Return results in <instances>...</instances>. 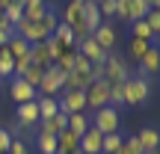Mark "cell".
<instances>
[{
    "label": "cell",
    "instance_id": "cell-28",
    "mask_svg": "<svg viewBox=\"0 0 160 154\" xmlns=\"http://www.w3.org/2000/svg\"><path fill=\"white\" fill-rule=\"evenodd\" d=\"M3 77H15V59L9 57L6 47H0V80Z\"/></svg>",
    "mask_w": 160,
    "mask_h": 154
},
{
    "label": "cell",
    "instance_id": "cell-41",
    "mask_svg": "<svg viewBox=\"0 0 160 154\" xmlns=\"http://www.w3.org/2000/svg\"><path fill=\"white\" fill-rule=\"evenodd\" d=\"M0 27H6V18H3V12H0Z\"/></svg>",
    "mask_w": 160,
    "mask_h": 154
},
{
    "label": "cell",
    "instance_id": "cell-9",
    "mask_svg": "<svg viewBox=\"0 0 160 154\" xmlns=\"http://www.w3.org/2000/svg\"><path fill=\"white\" fill-rule=\"evenodd\" d=\"M9 95H12V101H15V107H18V104H30V101H36V98H39V92H36L24 77H12Z\"/></svg>",
    "mask_w": 160,
    "mask_h": 154
},
{
    "label": "cell",
    "instance_id": "cell-42",
    "mask_svg": "<svg viewBox=\"0 0 160 154\" xmlns=\"http://www.w3.org/2000/svg\"><path fill=\"white\" fill-rule=\"evenodd\" d=\"M74 3H80V6H86V3H89V0H74Z\"/></svg>",
    "mask_w": 160,
    "mask_h": 154
},
{
    "label": "cell",
    "instance_id": "cell-4",
    "mask_svg": "<svg viewBox=\"0 0 160 154\" xmlns=\"http://www.w3.org/2000/svg\"><path fill=\"white\" fill-rule=\"evenodd\" d=\"M89 125L95 127V131H101L104 137L107 133H119L122 131V116H119V110L116 107H101V110H92V119H89Z\"/></svg>",
    "mask_w": 160,
    "mask_h": 154
},
{
    "label": "cell",
    "instance_id": "cell-44",
    "mask_svg": "<svg viewBox=\"0 0 160 154\" xmlns=\"http://www.w3.org/2000/svg\"><path fill=\"white\" fill-rule=\"evenodd\" d=\"M45 3H51V0H45Z\"/></svg>",
    "mask_w": 160,
    "mask_h": 154
},
{
    "label": "cell",
    "instance_id": "cell-2",
    "mask_svg": "<svg viewBox=\"0 0 160 154\" xmlns=\"http://www.w3.org/2000/svg\"><path fill=\"white\" fill-rule=\"evenodd\" d=\"M122 95H125V107H142L151 98V83L139 74H131L122 83Z\"/></svg>",
    "mask_w": 160,
    "mask_h": 154
},
{
    "label": "cell",
    "instance_id": "cell-15",
    "mask_svg": "<svg viewBox=\"0 0 160 154\" xmlns=\"http://www.w3.org/2000/svg\"><path fill=\"white\" fill-rule=\"evenodd\" d=\"M36 127H39L42 133H48V137H59V133L68 127V116H65V113H57V116H51V119L39 122Z\"/></svg>",
    "mask_w": 160,
    "mask_h": 154
},
{
    "label": "cell",
    "instance_id": "cell-39",
    "mask_svg": "<svg viewBox=\"0 0 160 154\" xmlns=\"http://www.w3.org/2000/svg\"><path fill=\"white\" fill-rule=\"evenodd\" d=\"M15 36V27L12 24H6V27H0V47H6L9 45V39Z\"/></svg>",
    "mask_w": 160,
    "mask_h": 154
},
{
    "label": "cell",
    "instance_id": "cell-43",
    "mask_svg": "<svg viewBox=\"0 0 160 154\" xmlns=\"http://www.w3.org/2000/svg\"><path fill=\"white\" fill-rule=\"evenodd\" d=\"M89 3H95V6H98V3H101V0H89Z\"/></svg>",
    "mask_w": 160,
    "mask_h": 154
},
{
    "label": "cell",
    "instance_id": "cell-18",
    "mask_svg": "<svg viewBox=\"0 0 160 154\" xmlns=\"http://www.w3.org/2000/svg\"><path fill=\"white\" fill-rule=\"evenodd\" d=\"M57 151L59 154H77L80 151V137H74L71 131H62L57 137Z\"/></svg>",
    "mask_w": 160,
    "mask_h": 154
},
{
    "label": "cell",
    "instance_id": "cell-7",
    "mask_svg": "<svg viewBox=\"0 0 160 154\" xmlns=\"http://www.w3.org/2000/svg\"><path fill=\"white\" fill-rule=\"evenodd\" d=\"M57 101H59V113H65V116L86 113V95H83V92H71V89H62V95H59Z\"/></svg>",
    "mask_w": 160,
    "mask_h": 154
},
{
    "label": "cell",
    "instance_id": "cell-20",
    "mask_svg": "<svg viewBox=\"0 0 160 154\" xmlns=\"http://www.w3.org/2000/svg\"><path fill=\"white\" fill-rule=\"evenodd\" d=\"M101 24H104V18H101V12H98V6H95V3H86V6H83V27L89 30V36L95 33Z\"/></svg>",
    "mask_w": 160,
    "mask_h": 154
},
{
    "label": "cell",
    "instance_id": "cell-26",
    "mask_svg": "<svg viewBox=\"0 0 160 154\" xmlns=\"http://www.w3.org/2000/svg\"><path fill=\"white\" fill-rule=\"evenodd\" d=\"M122 142H125V133H107L104 137V142H101V154H119L122 148Z\"/></svg>",
    "mask_w": 160,
    "mask_h": 154
},
{
    "label": "cell",
    "instance_id": "cell-34",
    "mask_svg": "<svg viewBox=\"0 0 160 154\" xmlns=\"http://www.w3.org/2000/svg\"><path fill=\"white\" fill-rule=\"evenodd\" d=\"M142 21L148 24V30H151L154 36H160V9H148V15H145Z\"/></svg>",
    "mask_w": 160,
    "mask_h": 154
},
{
    "label": "cell",
    "instance_id": "cell-37",
    "mask_svg": "<svg viewBox=\"0 0 160 154\" xmlns=\"http://www.w3.org/2000/svg\"><path fill=\"white\" fill-rule=\"evenodd\" d=\"M6 154H30V145L27 142H24V139H12V145H9V151H6Z\"/></svg>",
    "mask_w": 160,
    "mask_h": 154
},
{
    "label": "cell",
    "instance_id": "cell-11",
    "mask_svg": "<svg viewBox=\"0 0 160 154\" xmlns=\"http://www.w3.org/2000/svg\"><path fill=\"white\" fill-rule=\"evenodd\" d=\"M133 137H137V142H139V148H142V154H151V151L160 148V131H157L154 125L139 127V133H133Z\"/></svg>",
    "mask_w": 160,
    "mask_h": 154
},
{
    "label": "cell",
    "instance_id": "cell-16",
    "mask_svg": "<svg viewBox=\"0 0 160 154\" xmlns=\"http://www.w3.org/2000/svg\"><path fill=\"white\" fill-rule=\"evenodd\" d=\"M30 62L39 65V68H51V65H53V57H51V47H48V42L30 45Z\"/></svg>",
    "mask_w": 160,
    "mask_h": 154
},
{
    "label": "cell",
    "instance_id": "cell-22",
    "mask_svg": "<svg viewBox=\"0 0 160 154\" xmlns=\"http://www.w3.org/2000/svg\"><path fill=\"white\" fill-rule=\"evenodd\" d=\"M6 51H9L12 59H30V45L21 39V36H12L9 45H6Z\"/></svg>",
    "mask_w": 160,
    "mask_h": 154
},
{
    "label": "cell",
    "instance_id": "cell-1",
    "mask_svg": "<svg viewBox=\"0 0 160 154\" xmlns=\"http://www.w3.org/2000/svg\"><path fill=\"white\" fill-rule=\"evenodd\" d=\"M59 18H57V9L53 6H48V12L39 18V21H18L15 24V36H21L27 45H39V42H48L53 36V30H57Z\"/></svg>",
    "mask_w": 160,
    "mask_h": 154
},
{
    "label": "cell",
    "instance_id": "cell-8",
    "mask_svg": "<svg viewBox=\"0 0 160 154\" xmlns=\"http://www.w3.org/2000/svg\"><path fill=\"white\" fill-rule=\"evenodd\" d=\"M92 39H95V45L101 47V51L113 53V51H116V45H119V30H116L110 21H104L101 27H98L95 33H92Z\"/></svg>",
    "mask_w": 160,
    "mask_h": 154
},
{
    "label": "cell",
    "instance_id": "cell-38",
    "mask_svg": "<svg viewBox=\"0 0 160 154\" xmlns=\"http://www.w3.org/2000/svg\"><path fill=\"white\" fill-rule=\"evenodd\" d=\"M12 131H6V127H0V154H6L9 151V145H12Z\"/></svg>",
    "mask_w": 160,
    "mask_h": 154
},
{
    "label": "cell",
    "instance_id": "cell-36",
    "mask_svg": "<svg viewBox=\"0 0 160 154\" xmlns=\"http://www.w3.org/2000/svg\"><path fill=\"white\" fill-rule=\"evenodd\" d=\"M98 12H101L104 21L113 18V15H116V0H101V3H98Z\"/></svg>",
    "mask_w": 160,
    "mask_h": 154
},
{
    "label": "cell",
    "instance_id": "cell-35",
    "mask_svg": "<svg viewBox=\"0 0 160 154\" xmlns=\"http://www.w3.org/2000/svg\"><path fill=\"white\" fill-rule=\"evenodd\" d=\"M110 107H125V95H122V86H110Z\"/></svg>",
    "mask_w": 160,
    "mask_h": 154
},
{
    "label": "cell",
    "instance_id": "cell-13",
    "mask_svg": "<svg viewBox=\"0 0 160 154\" xmlns=\"http://www.w3.org/2000/svg\"><path fill=\"white\" fill-rule=\"evenodd\" d=\"M15 122L21 127H36V125H39V107H36V101L18 104V107H15Z\"/></svg>",
    "mask_w": 160,
    "mask_h": 154
},
{
    "label": "cell",
    "instance_id": "cell-19",
    "mask_svg": "<svg viewBox=\"0 0 160 154\" xmlns=\"http://www.w3.org/2000/svg\"><path fill=\"white\" fill-rule=\"evenodd\" d=\"M148 42H142V39H131V42H128V53H125V59H128V65H137L139 62V59H142L145 57V53H148Z\"/></svg>",
    "mask_w": 160,
    "mask_h": 154
},
{
    "label": "cell",
    "instance_id": "cell-23",
    "mask_svg": "<svg viewBox=\"0 0 160 154\" xmlns=\"http://www.w3.org/2000/svg\"><path fill=\"white\" fill-rule=\"evenodd\" d=\"M131 39H142V42H148V45H154L160 36H154V33H151L145 21H131Z\"/></svg>",
    "mask_w": 160,
    "mask_h": 154
},
{
    "label": "cell",
    "instance_id": "cell-12",
    "mask_svg": "<svg viewBox=\"0 0 160 154\" xmlns=\"http://www.w3.org/2000/svg\"><path fill=\"white\" fill-rule=\"evenodd\" d=\"M77 51L89 59V65H104V62H107V51H101V47L95 45L92 36H89V39H83V42H77Z\"/></svg>",
    "mask_w": 160,
    "mask_h": 154
},
{
    "label": "cell",
    "instance_id": "cell-27",
    "mask_svg": "<svg viewBox=\"0 0 160 154\" xmlns=\"http://www.w3.org/2000/svg\"><path fill=\"white\" fill-rule=\"evenodd\" d=\"M53 39H57L62 47H77V42H74V33H71V27H65L62 21H59V24H57V30H53Z\"/></svg>",
    "mask_w": 160,
    "mask_h": 154
},
{
    "label": "cell",
    "instance_id": "cell-6",
    "mask_svg": "<svg viewBox=\"0 0 160 154\" xmlns=\"http://www.w3.org/2000/svg\"><path fill=\"white\" fill-rule=\"evenodd\" d=\"M83 95H86V110H101L110 104V83L95 80V83H89V89Z\"/></svg>",
    "mask_w": 160,
    "mask_h": 154
},
{
    "label": "cell",
    "instance_id": "cell-31",
    "mask_svg": "<svg viewBox=\"0 0 160 154\" xmlns=\"http://www.w3.org/2000/svg\"><path fill=\"white\" fill-rule=\"evenodd\" d=\"M148 15V3L145 0H131V21H142Z\"/></svg>",
    "mask_w": 160,
    "mask_h": 154
},
{
    "label": "cell",
    "instance_id": "cell-30",
    "mask_svg": "<svg viewBox=\"0 0 160 154\" xmlns=\"http://www.w3.org/2000/svg\"><path fill=\"white\" fill-rule=\"evenodd\" d=\"M122 24H131V0H116V15Z\"/></svg>",
    "mask_w": 160,
    "mask_h": 154
},
{
    "label": "cell",
    "instance_id": "cell-17",
    "mask_svg": "<svg viewBox=\"0 0 160 154\" xmlns=\"http://www.w3.org/2000/svg\"><path fill=\"white\" fill-rule=\"evenodd\" d=\"M59 21H62L65 27H71V30H74V27H83V6L71 0V3L62 9V18H59Z\"/></svg>",
    "mask_w": 160,
    "mask_h": 154
},
{
    "label": "cell",
    "instance_id": "cell-5",
    "mask_svg": "<svg viewBox=\"0 0 160 154\" xmlns=\"http://www.w3.org/2000/svg\"><path fill=\"white\" fill-rule=\"evenodd\" d=\"M65 89V74L57 68V65H51V68H45V74H42V83H39V95L45 98H59Z\"/></svg>",
    "mask_w": 160,
    "mask_h": 154
},
{
    "label": "cell",
    "instance_id": "cell-29",
    "mask_svg": "<svg viewBox=\"0 0 160 154\" xmlns=\"http://www.w3.org/2000/svg\"><path fill=\"white\" fill-rule=\"evenodd\" d=\"M3 18H6V24H12V27H15V24L24 18V12H21V3L15 0L12 6H6V9H3Z\"/></svg>",
    "mask_w": 160,
    "mask_h": 154
},
{
    "label": "cell",
    "instance_id": "cell-24",
    "mask_svg": "<svg viewBox=\"0 0 160 154\" xmlns=\"http://www.w3.org/2000/svg\"><path fill=\"white\" fill-rule=\"evenodd\" d=\"M65 131H71L74 137H83L86 131H89V119H86V113H74V116H68V127Z\"/></svg>",
    "mask_w": 160,
    "mask_h": 154
},
{
    "label": "cell",
    "instance_id": "cell-21",
    "mask_svg": "<svg viewBox=\"0 0 160 154\" xmlns=\"http://www.w3.org/2000/svg\"><path fill=\"white\" fill-rule=\"evenodd\" d=\"M36 107H39V122H45V119H51V116L59 113V101H57V98L39 95V98H36Z\"/></svg>",
    "mask_w": 160,
    "mask_h": 154
},
{
    "label": "cell",
    "instance_id": "cell-14",
    "mask_svg": "<svg viewBox=\"0 0 160 154\" xmlns=\"http://www.w3.org/2000/svg\"><path fill=\"white\" fill-rule=\"evenodd\" d=\"M101 142H104V133L89 125V131L80 137V154H101Z\"/></svg>",
    "mask_w": 160,
    "mask_h": 154
},
{
    "label": "cell",
    "instance_id": "cell-3",
    "mask_svg": "<svg viewBox=\"0 0 160 154\" xmlns=\"http://www.w3.org/2000/svg\"><path fill=\"white\" fill-rule=\"evenodd\" d=\"M131 77V65H128L125 53H107V62H104V83L110 86H122Z\"/></svg>",
    "mask_w": 160,
    "mask_h": 154
},
{
    "label": "cell",
    "instance_id": "cell-10",
    "mask_svg": "<svg viewBox=\"0 0 160 154\" xmlns=\"http://www.w3.org/2000/svg\"><path fill=\"white\" fill-rule=\"evenodd\" d=\"M137 65H139L137 74H139V77H145V80L154 77V74H160V47H157V45H151V47H148V53H145V57L139 59Z\"/></svg>",
    "mask_w": 160,
    "mask_h": 154
},
{
    "label": "cell",
    "instance_id": "cell-40",
    "mask_svg": "<svg viewBox=\"0 0 160 154\" xmlns=\"http://www.w3.org/2000/svg\"><path fill=\"white\" fill-rule=\"evenodd\" d=\"M12 3H15V0H0V12H3L6 6H12Z\"/></svg>",
    "mask_w": 160,
    "mask_h": 154
},
{
    "label": "cell",
    "instance_id": "cell-32",
    "mask_svg": "<svg viewBox=\"0 0 160 154\" xmlns=\"http://www.w3.org/2000/svg\"><path fill=\"white\" fill-rule=\"evenodd\" d=\"M42 74H45V68H39V65H30L27 71H24V80H27L33 89H39V83H42Z\"/></svg>",
    "mask_w": 160,
    "mask_h": 154
},
{
    "label": "cell",
    "instance_id": "cell-25",
    "mask_svg": "<svg viewBox=\"0 0 160 154\" xmlns=\"http://www.w3.org/2000/svg\"><path fill=\"white\" fill-rule=\"evenodd\" d=\"M36 148H39V154H57V137H48V133L36 131Z\"/></svg>",
    "mask_w": 160,
    "mask_h": 154
},
{
    "label": "cell",
    "instance_id": "cell-33",
    "mask_svg": "<svg viewBox=\"0 0 160 154\" xmlns=\"http://www.w3.org/2000/svg\"><path fill=\"white\" fill-rule=\"evenodd\" d=\"M119 154H142V148H139V142H137V137H128L125 133V142H122V148H119Z\"/></svg>",
    "mask_w": 160,
    "mask_h": 154
}]
</instances>
